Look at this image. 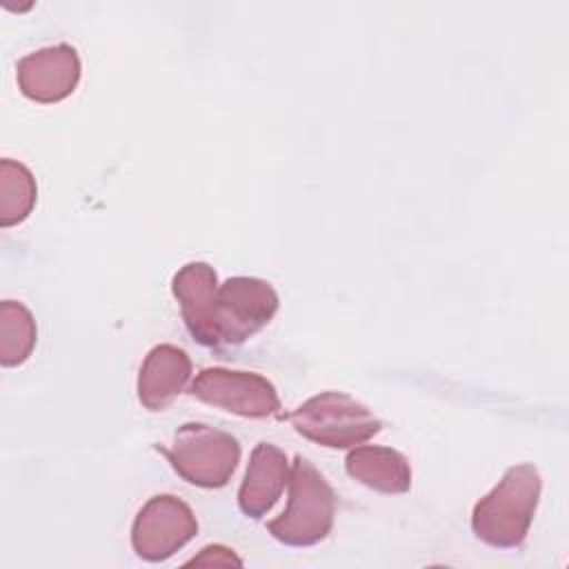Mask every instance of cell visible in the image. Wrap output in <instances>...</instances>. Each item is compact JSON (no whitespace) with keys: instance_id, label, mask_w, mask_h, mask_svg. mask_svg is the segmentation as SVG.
Segmentation results:
<instances>
[{"instance_id":"6da1fadb","label":"cell","mask_w":569,"mask_h":569,"mask_svg":"<svg viewBox=\"0 0 569 569\" xmlns=\"http://www.w3.org/2000/svg\"><path fill=\"white\" fill-rule=\"evenodd\" d=\"M542 480L531 462L509 467L500 482L471 511V531L496 549H516L533 522Z\"/></svg>"},{"instance_id":"8fae6325","label":"cell","mask_w":569,"mask_h":569,"mask_svg":"<svg viewBox=\"0 0 569 569\" xmlns=\"http://www.w3.org/2000/svg\"><path fill=\"white\" fill-rule=\"evenodd\" d=\"M191 360L176 345H156L138 373V400L149 411L167 409L189 385Z\"/></svg>"},{"instance_id":"8992f818","label":"cell","mask_w":569,"mask_h":569,"mask_svg":"<svg viewBox=\"0 0 569 569\" xmlns=\"http://www.w3.org/2000/svg\"><path fill=\"white\" fill-rule=\"evenodd\" d=\"M198 533V520L191 507L171 496L149 498L131 525V547L147 562H162L180 551Z\"/></svg>"},{"instance_id":"52a82bcc","label":"cell","mask_w":569,"mask_h":569,"mask_svg":"<svg viewBox=\"0 0 569 569\" xmlns=\"http://www.w3.org/2000/svg\"><path fill=\"white\" fill-rule=\"evenodd\" d=\"M189 393L200 402L242 418H269L280 411L276 387L253 371H233L224 367L202 369L193 378Z\"/></svg>"},{"instance_id":"ba28073f","label":"cell","mask_w":569,"mask_h":569,"mask_svg":"<svg viewBox=\"0 0 569 569\" xmlns=\"http://www.w3.org/2000/svg\"><path fill=\"white\" fill-rule=\"evenodd\" d=\"M22 96L51 104L71 96L80 82V58L71 44H53L27 53L16 64Z\"/></svg>"},{"instance_id":"9a60e30c","label":"cell","mask_w":569,"mask_h":569,"mask_svg":"<svg viewBox=\"0 0 569 569\" xmlns=\"http://www.w3.org/2000/svg\"><path fill=\"white\" fill-rule=\"evenodd\" d=\"M189 565H242V560L222 545H209L196 558H191Z\"/></svg>"},{"instance_id":"277c9868","label":"cell","mask_w":569,"mask_h":569,"mask_svg":"<svg viewBox=\"0 0 569 569\" xmlns=\"http://www.w3.org/2000/svg\"><path fill=\"white\" fill-rule=\"evenodd\" d=\"M162 453L182 480L202 489L224 487L240 462L238 440L202 422L182 425Z\"/></svg>"},{"instance_id":"5bb4252c","label":"cell","mask_w":569,"mask_h":569,"mask_svg":"<svg viewBox=\"0 0 569 569\" xmlns=\"http://www.w3.org/2000/svg\"><path fill=\"white\" fill-rule=\"evenodd\" d=\"M38 340V329L31 311L18 300L0 305V362L2 367L22 365Z\"/></svg>"},{"instance_id":"3957f363","label":"cell","mask_w":569,"mask_h":569,"mask_svg":"<svg viewBox=\"0 0 569 569\" xmlns=\"http://www.w3.org/2000/svg\"><path fill=\"white\" fill-rule=\"evenodd\" d=\"M289 422L300 436L329 449L358 447L382 429L371 409L340 391L311 396L289 413Z\"/></svg>"},{"instance_id":"7a4b0ae2","label":"cell","mask_w":569,"mask_h":569,"mask_svg":"<svg viewBox=\"0 0 569 569\" xmlns=\"http://www.w3.org/2000/svg\"><path fill=\"white\" fill-rule=\"evenodd\" d=\"M289 500L284 511L267 525L269 533L287 547L322 542L336 516V496L325 476L305 456H296L289 469Z\"/></svg>"},{"instance_id":"7c38bea8","label":"cell","mask_w":569,"mask_h":569,"mask_svg":"<svg viewBox=\"0 0 569 569\" xmlns=\"http://www.w3.org/2000/svg\"><path fill=\"white\" fill-rule=\"evenodd\" d=\"M347 473L360 485L380 493H405L411 487L409 460L380 445H358L345 460Z\"/></svg>"},{"instance_id":"30bf717a","label":"cell","mask_w":569,"mask_h":569,"mask_svg":"<svg viewBox=\"0 0 569 569\" xmlns=\"http://www.w3.org/2000/svg\"><path fill=\"white\" fill-rule=\"evenodd\" d=\"M289 462L280 447L260 442L249 456V465L238 489V507L247 518H262L284 491Z\"/></svg>"},{"instance_id":"5b68a950","label":"cell","mask_w":569,"mask_h":569,"mask_svg":"<svg viewBox=\"0 0 569 569\" xmlns=\"http://www.w3.org/2000/svg\"><path fill=\"white\" fill-rule=\"evenodd\" d=\"M276 289L253 276H233L218 289L216 325L218 340L224 347L247 342L253 333L271 322L278 311Z\"/></svg>"},{"instance_id":"9c48e42d","label":"cell","mask_w":569,"mask_h":569,"mask_svg":"<svg viewBox=\"0 0 569 569\" xmlns=\"http://www.w3.org/2000/svg\"><path fill=\"white\" fill-rule=\"evenodd\" d=\"M218 276L207 262H187L171 280V291L180 305L182 320L202 347H220L216 307H218Z\"/></svg>"},{"instance_id":"4fadbf2b","label":"cell","mask_w":569,"mask_h":569,"mask_svg":"<svg viewBox=\"0 0 569 569\" xmlns=\"http://www.w3.org/2000/svg\"><path fill=\"white\" fill-rule=\"evenodd\" d=\"M38 198L33 173L11 158L0 162V227H13L29 218Z\"/></svg>"}]
</instances>
